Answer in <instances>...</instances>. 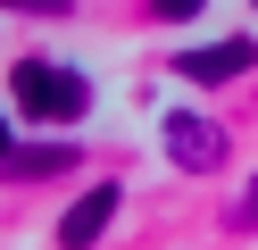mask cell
Instances as JSON below:
<instances>
[{
  "label": "cell",
  "mask_w": 258,
  "mask_h": 250,
  "mask_svg": "<svg viewBox=\"0 0 258 250\" xmlns=\"http://www.w3.org/2000/svg\"><path fill=\"white\" fill-rule=\"evenodd\" d=\"M9 92H17V109H25V117H58V125L92 109V83L75 75V67H50V59H17Z\"/></svg>",
  "instance_id": "1"
},
{
  "label": "cell",
  "mask_w": 258,
  "mask_h": 250,
  "mask_svg": "<svg viewBox=\"0 0 258 250\" xmlns=\"http://www.w3.org/2000/svg\"><path fill=\"white\" fill-rule=\"evenodd\" d=\"M167 159L183 167V175H217V167H225V125L175 109V117H167Z\"/></svg>",
  "instance_id": "2"
},
{
  "label": "cell",
  "mask_w": 258,
  "mask_h": 250,
  "mask_svg": "<svg viewBox=\"0 0 258 250\" xmlns=\"http://www.w3.org/2000/svg\"><path fill=\"white\" fill-rule=\"evenodd\" d=\"M117 209H125V192H117V175H108V183H92V192L75 200L67 217H58V250H92V242H100V233H108V217H117Z\"/></svg>",
  "instance_id": "3"
},
{
  "label": "cell",
  "mask_w": 258,
  "mask_h": 250,
  "mask_svg": "<svg viewBox=\"0 0 258 250\" xmlns=\"http://www.w3.org/2000/svg\"><path fill=\"white\" fill-rule=\"evenodd\" d=\"M250 67H258V42H200V50L175 59V75L183 83H233V75H250Z\"/></svg>",
  "instance_id": "4"
},
{
  "label": "cell",
  "mask_w": 258,
  "mask_h": 250,
  "mask_svg": "<svg viewBox=\"0 0 258 250\" xmlns=\"http://www.w3.org/2000/svg\"><path fill=\"white\" fill-rule=\"evenodd\" d=\"M75 159H84L75 142H9V175H17V183H34V175H67Z\"/></svg>",
  "instance_id": "5"
},
{
  "label": "cell",
  "mask_w": 258,
  "mask_h": 250,
  "mask_svg": "<svg viewBox=\"0 0 258 250\" xmlns=\"http://www.w3.org/2000/svg\"><path fill=\"white\" fill-rule=\"evenodd\" d=\"M233 233H258V183H250V192L233 200Z\"/></svg>",
  "instance_id": "6"
}]
</instances>
